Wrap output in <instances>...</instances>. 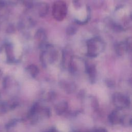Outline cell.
Masks as SVG:
<instances>
[{
    "mask_svg": "<svg viewBox=\"0 0 132 132\" xmlns=\"http://www.w3.org/2000/svg\"><path fill=\"white\" fill-rule=\"evenodd\" d=\"M67 5L63 1H57L53 4L52 13L56 20L59 21L63 20L67 15Z\"/></svg>",
    "mask_w": 132,
    "mask_h": 132,
    "instance_id": "1",
    "label": "cell"
},
{
    "mask_svg": "<svg viewBox=\"0 0 132 132\" xmlns=\"http://www.w3.org/2000/svg\"><path fill=\"white\" fill-rule=\"evenodd\" d=\"M101 42L98 39L94 38L88 41L87 45L88 48V55L90 57H95L98 53L100 46L98 43Z\"/></svg>",
    "mask_w": 132,
    "mask_h": 132,
    "instance_id": "2",
    "label": "cell"
},
{
    "mask_svg": "<svg viewBox=\"0 0 132 132\" xmlns=\"http://www.w3.org/2000/svg\"><path fill=\"white\" fill-rule=\"evenodd\" d=\"M48 7L47 4L44 3H41L39 7V15L41 16H45L47 14L48 12Z\"/></svg>",
    "mask_w": 132,
    "mask_h": 132,
    "instance_id": "3",
    "label": "cell"
},
{
    "mask_svg": "<svg viewBox=\"0 0 132 132\" xmlns=\"http://www.w3.org/2000/svg\"><path fill=\"white\" fill-rule=\"evenodd\" d=\"M27 70L29 71V72L30 73V74L35 77L37 75L38 73L39 72V70L38 69V67H37L35 65L31 64L29 65L27 68Z\"/></svg>",
    "mask_w": 132,
    "mask_h": 132,
    "instance_id": "4",
    "label": "cell"
},
{
    "mask_svg": "<svg viewBox=\"0 0 132 132\" xmlns=\"http://www.w3.org/2000/svg\"><path fill=\"white\" fill-rule=\"evenodd\" d=\"M6 51L7 54L8 58H9V59L11 60L13 58V52L12 47L10 45H8L6 48Z\"/></svg>",
    "mask_w": 132,
    "mask_h": 132,
    "instance_id": "5",
    "label": "cell"
},
{
    "mask_svg": "<svg viewBox=\"0 0 132 132\" xmlns=\"http://www.w3.org/2000/svg\"><path fill=\"white\" fill-rule=\"evenodd\" d=\"M36 36H37V38L38 39V40H43L45 37V34L44 32H43L42 30H40V31H38L37 32Z\"/></svg>",
    "mask_w": 132,
    "mask_h": 132,
    "instance_id": "6",
    "label": "cell"
},
{
    "mask_svg": "<svg viewBox=\"0 0 132 132\" xmlns=\"http://www.w3.org/2000/svg\"><path fill=\"white\" fill-rule=\"evenodd\" d=\"M4 3L3 2H1L0 1V9L4 6Z\"/></svg>",
    "mask_w": 132,
    "mask_h": 132,
    "instance_id": "7",
    "label": "cell"
}]
</instances>
